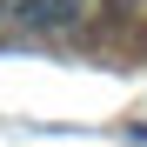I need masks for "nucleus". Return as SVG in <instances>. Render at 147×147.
Instances as JSON below:
<instances>
[{
    "mask_svg": "<svg viewBox=\"0 0 147 147\" xmlns=\"http://www.w3.org/2000/svg\"><path fill=\"white\" fill-rule=\"evenodd\" d=\"M74 13H80V0H20V7H13L20 27H67Z\"/></svg>",
    "mask_w": 147,
    "mask_h": 147,
    "instance_id": "obj_1",
    "label": "nucleus"
}]
</instances>
